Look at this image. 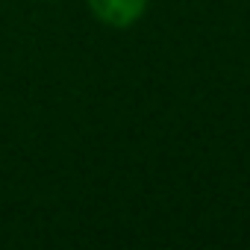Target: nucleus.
<instances>
[{"instance_id":"f257e3e1","label":"nucleus","mask_w":250,"mask_h":250,"mask_svg":"<svg viewBox=\"0 0 250 250\" xmlns=\"http://www.w3.org/2000/svg\"><path fill=\"white\" fill-rule=\"evenodd\" d=\"M88 6L100 21L112 27H127L145 12L147 0H88Z\"/></svg>"}]
</instances>
